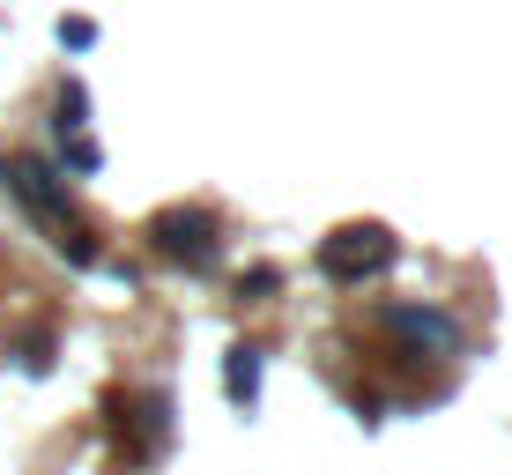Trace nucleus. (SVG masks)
<instances>
[{"label": "nucleus", "mask_w": 512, "mask_h": 475, "mask_svg": "<svg viewBox=\"0 0 512 475\" xmlns=\"http://www.w3.org/2000/svg\"><path fill=\"white\" fill-rule=\"evenodd\" d=\"M223 386H231L238 409H253V394H260V349H231V364H223Z\"/></svg>", "instance_id": "7ed1b4c3"}, {"label": "nucleus", "mask_w": 512, "mask_h": 475, "mask_svg": "<svg viewBox=\"0 0 512 475\" xmlns=\"http://www.w3.org/2000/svg\"><path fill=\"white\" fill-rule=\"evenodd\" d=\"M67 164H75V171H97L104 156H97V142H82V134H67Z\"/></svg>", "instance_id": "39448f33"}, {"label": "nucleus", "mask_w": 512, "mask_h": 475, "mask_svg": "<svg viewBox=\"0 0 512 475\" xmlns=\"http://www.w3.org/2000/svg\"><path fill=\"white\" fill-rule=\"evenodd\" d=\"M386 260H394V231H386V223H349V231H334L320 245V268L334 283H364V275H379Z\"/></svg>", "instance_id": "f257e3e1"}, {"label": "nucleus", "mask_w": 512, "mask_h": 475, "mask_svg": "<svg viewBox=\"0 0 512 475\" xmlns=\"http://www.w3.org/2000/svg\"><path fill=\"white\" fill-rule=\"evenodd\" d=\"M149 245L164 260H186V268H216L223 245H216V223L201 216V208H164V216L149 223Z\"/></svg>", "instance_id": "f03ea898"}, {"label": "nucleus", "mask_w": 512, "mask_h": 475, "mask_svg": "<svg viewBox=\"0 0 512 475\" xmlns=\"http://www.w3.org/2000/svg\"><path fill=\"white\" fill-rule=\"evenodd\" d=\"M60 45L67 52H90L97 45V23H90V15H60Z\"/></svg>", "instance_id": "20e7f679"}]
</instances>
